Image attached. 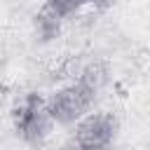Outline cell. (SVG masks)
<instances>
[{
  "mask_svg": "<svg viewBox=\"0 0 150 150\" xmlns=\"http://www.w3.org/2000/svg\"><path fill=\"white\" fill-rule=\"evenodd\" d=\"M12 122H14V129L16 134L30 143V145H42L52 131H54V120L52 115L47 112V105H45V98L35 91L26 94L21 98L19 105H14L12 110Z\"/></svg>",
  "mask_w": 150,
  "mask_h": 150,
  "instance_id": "6da1fadb",
  "label": "cell"
},
{
  "mask_svg": "<svg viewBox=\"0 0 150 150\" xmlns=\"http://www.w3.org/2000/svg\"><path fill=\"white\" fill-rule=\"evenodd\" d=\"M94 98H96V94L84 89L80 82H73V84L56 89L49 98H45V105H47V112L52 115L54 124L73 127L77 120H82L91 110Z\"/></svg>",
  "mask_w": 150,
  "mask_h": 150,
  "instance_id": "7a4b0ae2",
  "label": "cell"
},
{
  "mask_svg": "<svg viewBox=\"0 0 150 150\" xmlns=\"http://www.w3.org/2000/svg\"><path fill=\"white\" fill-rule=\"evenodd\" d=\"M73 131V145L75 150H108L117 136V117L105 110L87 112L82 120H77Z\"/></svg>",
  "mask_w": 150,
  "mask_h": 150,
  "instance_id": "3957f363",
  "label": "cell"
},
{
  "mask_svg": "<svg viewBox=\"0 0 150 150\" xmlns=\"http://www.w3.org/2000/svg\"><path fill=\"white\" fill-rule=\"evenodd\" d=\"M61 23L63 19L47 5H42V9L33 16V26H35V33L42 42H52L54 38L61 35Z\"/></svg>",
  "mask_w": 150,
  "mask_h": 150,
  "instance_id": "277c9868",
  "label": "cell"
},
{
  "mask_svg": "<svg viewBox=\"0 0 150 150\" xmlns=\"http://www.w3.org/2000/svg\"><path fill=\"white\" fill-rule=\"evenodd\" d=\"M108 77H110V70H108V63L105 61H91L84 66V70L80 73V84L84 89H89L91 94L98 96V91L108 84Z\"/></svg>",
  "mask_w": 150,
  "mask_h": 150,
  "instance_id": "5b68a950",
  "label": "cell"
},
{
  "mask_svg": "<svg viewBox=\"0 0 150 150\" xmlns=\"http://www.w3.org/2000/svg\"><path fill=\"white\" fill-rule=\"evenodd\" d=\"M47 7H52L61 19H68L73 14H77L82 7L91 5V0H52V2H45Z\"/></svg>",
  "mask_w": 150,
  "mask_h": 150,
  "instance_id": "8992f818",
  "label": "cell"
},
{
  "mask_svg": "<svg viewBox=\"0 0 150 150\" xmlns=\"http://www.w3.org/2000/svg\"><path fill=\"white\" fill-rule=\"evenodd\" d=\"M115 0H91V5L94 7H101V9H105V7H110Z\"/></svg>",
  "mask_w": 150,
  "mask_h": 150,
  "instance_id": "52a82bcc",
  "label": "cell"
},
{
  "mask_svg": "<svg viewBox=\"0 0 150 150\" xmlns=\"http://www.w3.org/2000/svg\"><path fill=\"white\" fill-rule=\"evenodd\" d=\"M7 91H9V89H7V84H5V82H0V103L7 98Z\"/></svg>",
  "mask_w": 150,
  "mask_h": 150,
  "instance_id": "ba28073f",
  "label": "cell"
},
{
  "mask_svg": "<svg viewBox=\"0 0 150 150\" xmlns=\"http://www.w3.org/2000/svg\"><path fill=\"white\" fill-rule=\"evenodd\" d=\"M45 2H52V0H45Z\"/></svg>",
  "mask_w": 150,
  "mask_h": 150,
  "instance_id": "9c48e42d",
  "label": "cell"
}]
</instances>
